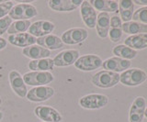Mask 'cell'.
<instances>
[{
  "label": "cell",
  "instance_id": "obj_11",
  "mask_svg": "<svg viewBox=\"0 0 147 122\" xmlns=\"http://www.w3.org/2000/svg\"><path fill=\"white\" fill-rule=\"evenodd\" d=\"M80 57V52L77 50H63L56 54L53 60L54 66L56 67H67L75 64L76 60Z\"/></svg>",
  "mask_w": 147,
  "mask_h": 122
},
{
  "label": "cell",
  "instance_id": "obj_12",
  "mask_svg": "<svg viewBox=\"0 0 147 122\" xmlns=\"http://www.w3.org/2000/svg\"><path fill=\"white\" fill-rule=\"evenodd\" d=\"M145 108V98L144 97H137L133 100L129 111V122H142Z\"/></svg>",
  "mask_w": 147,
  "mask_h": 122
},
{
  "label": "cell",
  "instance_id": "obj_20",
  "mask_svg": "<svg viewBox=\"0 0 147 122\" xmlns=\"http://www.w3.org/2000/svg\"><path fill=\"white\" fill-rule=\"evenodd\" d=\"M122 21L119 16H113L110 17L109 37L112 42H118L122 37Z\"/></svg>",
  "mask_w": 147,
  "mask_h": 122
},
{
  "label": "cell",
  "instance_id": "obj_1",
  "mask_svg": "<svg viewBox=\"0 0 147 122\" xmlns=\"http://www.w3.org/2000/svg\"><path fill=\"white\" fill-rule=\"evenodd\" d=\"M91 82L96 87L111 88L117 85L119 82V74L110 71H100L92 76Z\"/></svg>",
  "mask_w": 147,
  "mask_h": 122
},
{
  "label": "cell",
  "instance_id": "obj_30",
  "mask_svg": "<svg viewBox=\"0 0 147 122\" xmlns=\"http://www.w3.org/2000/svg\"><path fill=\"white\" fill-rule=\"evenodd\" d=\"M13 7H14L13 1H4L3 3H0V19L7 17Z\"/></svg>",
  "mask_w": 147,
  "mask_h": 122
},
{
  "label": "cell",
  "instance_id": "obj_16",
  "mask_svg": "<svg viewBox=\"0 0 147 122\" xmlns=\"http://www.w3.org/2000/svg\"><path fill=\"white\" fill-rule=\"evenodd\" d=\"M82 2V0H50L48 6L53 11L70 12L78 8Z\"/></svg>",
  "mask_w": 147,
  "mask_h": 122
},
{
  "label": "cell",
  "instance_id": "obj_21",
  "mask_svg": "<svg viewBox=\"0 0 147 122\" xmlns=\"http://www.w3.org/2000/svg\"><path fill=\"white\" fill-rule=\"evenodd\" d=\"M109 23H110V17L109 13L100 12L98 15L96 22V33H98L99 38L105 39L109 36Z\"/></svg>",
  "mask_w": 147,
  "mask_h": 122
},
{
  "label": "cell",
  "instance_id": "obj_31",
  "mask_svg": "<svg viewBox=\"0 0 147 122\" xmlns=\"http://www.w3.org/2000/svg\"><path fill=\"white\" fill-rule=\"evenodd\" d=\"M11 24H12V19L8 16L0 19V37H1L3 34L7 32V30Z\"/></svg>",
  "mask_w": 147,
  "mask_h": 122
},
{
  "label": "cell",
  "instance_id": "obj_5",
  "mask_svg": "<svg viewBox=\"0 0 147 122\" xmlns=\"http://www.w3.org/2000/svg\"><path fill=\"white\" fill-rule=\"evenodd\" d=\"M22 76L25 84L33 87L47 85L54 80V76L50 72H29Z\"/></svg>",
  "mask_w": 147,
  "mask_h": 122
},
{
  "label": "cell",
  "instance_id": "obj_8",
  "mask_svg": "<svg viewBox=\"0 0 147 122\" xmlns=\"http://www.w3.org/2000/svg\"><path fill=\"white\" fill-rule=\"evenodd\" d=\"M87 37H88V32L86 29L83 28H73L64 31L61 36V40L63 44L76 45L85 42Z\"/></svg>",
  "mask_w": 147,
  "mask_h": 122
},
{
  "label": "cell",
  "instance_id": "obj_34",
  "mask_svg": "<svg viewBox=\"0 0 147 122\" xmlns=\"http://www.w3.org/2000/svg\"><path fill=\"white\" fill-rule=\"evenodd\" d=\"M3 119V113L0 111V121H1V119Z\"/></svg>",
  "mask_w": 147,
  "mask_h": 122
},
{
  "label": "cell",
  "instance_id": "obj_25",
  "mask_svg": "<svg viewBox=\"0 0 147 122\" xmlns=\"http://www.w3.org/2000/svg\"><path fill=\"white\" fill-rule=\"evenodd\" d=\"M119 11L121 15V19L124 22H129L132 19L133 10H134V3L131 0H121L118 2Z\"/></svg>",
  "mask_w": 147,
  "mask_h": 122
},
{
  "label": "cell",
  "instance_id": "obj_36",
  "mask_svg": "<svg viewBox=\"0 0 147 122\" xmlns=\"http://www.w3.org/2000/svg\"><path fill=\"white\" fill-rule=\"evenodd\" d=\"M2 102H3V101H2V98H1V97H0V106L2 105Z\"/></svg>",
  "mask_w": 147,
  "mask_h": 122
},
{
  "label": "cell",
  "instance_id": "obj_2",
  "mask_svg": "<svg viewBox=\"0 0 147 122\" xmlns=\"http://www.w3.org/2000/svg\"><path fill=\"white\" fill-rule=\"evenodd\" d=\"M147 79V74L139 68H132L124 71L119 74V82L126 86H138Z\"/></svg>",
  "mask_w": 147,
  "mask_h": 122
},
{
  "label": "cell",
  "instance_id": "obj_10",
  "mask_svg": "<svg viewBox=\"0 0 147 122\" xmlns=\"http://www.w3.org/2000/svg\"><path fill=\"white\" fill-rule=\"evenodd\" d=\"M8 81L10 87L18 97L25 98L29 90L27 89V84L24 82L23 76L16 70H12L8 74Z\"/></svg>",
  "mask_w": 147,
  "mask_h": 122
},
{
  "label": "cell",
  "instance_id": "obj_17",
  "mask_svg": "<svg viewBox=\"0 0 147 122\" xmlns=\"http://www.w3.org/2000/svg\"><path fill=\"white\" fill-rule=\"evenodd\" d=\"M7 40L11 45H13V46L24 49L26 47L34 45L36 43L37 39L33 37L32 35H30L29 32H24V33L8 35Z\"/></svg>",
  "mask_w": 147,
  "mask_h": 122
},
{
  "label": "cell",
  "instance_id": "obj_19",
  "mask_svg": "<svg viewBox=\"0 0 147 122\" xmlns=\"http://www.w3.org/2000/svg\"><path fill=\"white\" fill-rule=\"evenodd\" d=\"M22 54L31 60H40V59L50 58L51 52L38 44H34L23 49Z\"/></svg>",
  "mask_w": 147,
  "mask_h": 122
},
{
  "label": "cell",
  "instance_id": "obj_6",
  "mask_svg": "<svg viewBox=\"0 0 147 122\" xmlns=\"http://www.w3.org/2000/svg\"><path fill=\"white\" fill-rule=\"evenodd\" d=\"M103 61L96 54H86L79 57L75 62V67L82 72H91L102 66Z\"/></svg>",
  "mask_w": 147,
  "mask_h": 122
},
{
  "label": "cell",
  "instance_id": "obj_4",
  "mask_svg": "<svg viewBox=\"0 0 147 122\" xmlns=\"http://www.w3.org/2000/svg\"><path fill=\"white\" fill-rule=\"evenodd\" d=\"M37 15H38V10L33 5L21 3L12 7L8 17L15 20H30Z\"/></svg>",
  "mask_w": 147,
  "mask_h": 122
},
{
  "label": "cell",
  "instance_id": "obj_9",
  "mask_svg": "<svg viewBox=\"0 0 147 122\" xmlns=\"http://www.w3.org/2000/svg\"><path fill=\"white\" fill-rule=\"evenodd\" d=\"M34 114L40 120H43V122H61L63 120V117L59 111L47 105L36 107Z\"/></svg>",
  "mask_w": 147,
  "mask_h": 122
},
{
  "label": "cell",
  "instance_id": "obj_33",
  "mask_svg": "<svg viewBox=\"0 0 147 122\" xmlns=\"http://www.w3.org/2000/svg\"><path fill=\"white\" fill-rule=\"evenodd\" d=\"M133 3H135L136 5L147 7V0H134V1H133Z\"/></svg>",
  "mask_w": 147,
  "mask_h": 122
},
{
  "label": "cell",
  "instance_id": "obj_14",
  "mask_svg": "<svg viewBox=\"0 0 147 122\" xmlns=\"http://www.w3.org/2000/svg\"><path fill=\"white\" fill-rule=\"evenodd\" d=\"M131 61L124 60L119 57H111L103 61L102 67L106 71L114 72V73H123L131 67Z\"/></svg>",
  "mask_w": 147,
  "mask_h": 122
},
{
  "label": "cell",
  "instance_id": "obj_7",
  "mask_svg": "<svg viewBox=\"0 0 147 122\" xmlns=\"http://www.w3.org/2000/svg\"><path fill=\"white\" fill-rule=\"evenodd\" d=\"M54 89L49 86V85L35 86L28 91L26 98L30 102L39 103L49 100L50 98H52L54 96Z\"/></svg>",
  "mask_w": 147,
  "mask_h": 122
},
{
  "label": "cell",
  "instance_id": "obj_24",
  "mask_svg": "<svg viewBox=\"0 0 147 122\" xmlns=\"http://www.w3.org/2000/svg\"><path fill=\"white\" fill-rule=\"evenodd\" d=\"M89 3L96 10L105 13H114L119 10V5L117 1L112 0H90Z\"/></svg>",
  "mask_w": 147,
  "mask_h": 122
},
{
  "label": "cell",
  "instance_id": "obj_32",
  "mask_svg": "<svg viewBox=\"0 0 147 122\" xmlns=\"http://www.w3.org/2000/svg\"><path fill=\"white\" fill-rule=\"evenodd\" d=\"M7 45V40L0 37V51H2V50L6 48Z\"/></svg>",
  "mask_w": 147,
  "mask_h": 122
},
{
  "label": "cell",
  "instance_id": "obj_35",
  "mask_svg": "<svg viewBox=\"0 0 147 122\" xmlns=\"http://www.w3.org/2000/svg\"><path fill=\"white\" fill-rule=\"evenodd\" d=\"M144 117H147V107L145 108V111H144Z\"/></svg>",
  "mask_w": 147,
  "mask_h": 122
},
{
  "label": "cell",
  "instance_id": "obj_23",
  "mask_svg": "<svg viewBox=\"0 0 147 122\" xmlns=\"http://www.w3.org/2000/svg\"><path fill=\"white\" fill-rule=\"evenodd\" d=\"M31 72H49L54 68L53 60L51 58H44L40 60H31L28 64Z\"/></svg>",
  "mask_w": 147,
  "mask_h": 122
},
{
  "label": "cell",
  "instance_id": "obj_37",
  "mask_svg": "<svg viewBox=\"0 0 147 122\" xmlns=\"http://www.w3.org/2000/svg\"><path fill=\"white\" fill-rule=\"evenodd\" d=\"M4 1H3V0H0V3H3Z\"/></svg>",
  "mask_w": 147,
  "mask_h": 122
},
{
  "label": "cell",
  "instance_id": "obj_29",
  "mask_svg": "<svg viewBox=\"0 0 147 122\" xmlns=\"http://www.w3.org/2000/svg\"><path fill=\"white\" fill-rule=\"evenodd\" d=\"M132 19L133 21L147 25V7H144L137 9L133 13Z\"/></svg>",
  "mask_w": 147,
  "mask_h": 122
},
{
  "label": "cell",
  "instance_id": "obj_13",
  "mask_svg": "<svg viewBox=\"0 0 147 122\" xmlns=\"http://www.w3.org/2000/svg\"><path fill=\"white\" fill-rule=\"evenodd\" d=\"M54 29L55 25L53 22L48 20H37L31 23L28 31L30 35L38 39L51 34L54 30Z\"/></svg>",
  "mask_w": 147,
  "mask_h": 122
},
{
  "label": "cell",
  "instance_id": "obj_28",
  "mask_svg": "<svg viewBox=\"0 0 147 122\" xmlns=\"http://www.w3.org/2000/svg\"><path fill=\"white\" fill-rule=\"evenodd\" d=\"M30 25V20H16L12 22L7 33H8V35H12L27 32V30H29Z\"/></svg>",
  "mask_w": 147,
  "mask_h": 122
},
{
  "label": "cell",
  "instance_id": "obj_15",
  "mask_svg": "<svg viewBox=\"0 0 147 122\" xmlns=\"http://www.w3.org/2000/svg\"><path fill=\"white\" fill-rule=\"evenodd\" d=\"M80 14L83 22L89 29L96 28V22L98 14L96 10L91 6L89 1H83L80 6Z\"/></svg>",
  "mask_w": 147,
  "mask_h": 122
},
{
  "label": "cell",
  "instance_id": "obj_18",
  "mask_svg": "<svg viewBox=\"0 0 147 122\" xmlns=\"http://www.w3.org/2000/svg\"><path fill=\"white\" fill-rule=\"evenodd\" d=\"M36 43L41 47L49 50L50 52L62 49L64 45L61 38L53 34H49L47 36H44V37L38 38L36 40Z\"/></svg>",
  "mask_w": 147,
  "mask_h": 122
},
{
  "label": "cell",
  "instance_id": "obj_22",
  "mask_svg": "<svg viewBox=\"0 0 147 122\" xmlns=\"http://www.w3.org/2000/svg\"><path fill=\"white\" fill-rule=\"evenodd\" d=\"M124 45L132 50H144L147 48V33L131 35L124 40Z\"/></svg>",
  "mask_w": 147,
  "mask_h": 122
},
{
  "label": "cell",
  "instance_id": "obj_27",
  "mask_svg": "<svg viewBox=\"0 0 147 122\" xmlns=\"http://www.w3.org/2000/svg\"><path fill=\"white\" fill-rule=\"evenodd\" d=\"M122 31L130 35L147 33V25L136 21H129L122 23Z\"/></svg>",
  "mask_w": 147,
  "mask_h": 122
},
{
  "label": "cell",
  "instance_id": "obj_26",
  "mask_svg": "<svg viewBox=\"0 0 147 122\" xmlns=\"http://www.w3.org/2000/svg\"><path fill=\"white\" fill-rule=\"evenodd\" d=\"M112 53L115 55V57H119L128 61L132 60L137 56V51L131 49L124 44H119L115 46L112 49Z\"/></svg>",
  "mask_w": 147,
  "mask_h": 122
},
{
  "label": "cell",
  "instance_id": "obj_3",
  "mask_svg": "<svg viewBox=\"0 0 147 122\" xmlns=\"http://www.w3.org/2000/svg\"><path fill=\"white\" fill-rule=\"evenodd\" d=\"M109 97L102 94H88L79 99L81 107L88 110L100 109L108 105Z\"/></svg>",
  "mask_w": 147,
  "mask_h": 122
}]
</instances>
